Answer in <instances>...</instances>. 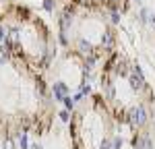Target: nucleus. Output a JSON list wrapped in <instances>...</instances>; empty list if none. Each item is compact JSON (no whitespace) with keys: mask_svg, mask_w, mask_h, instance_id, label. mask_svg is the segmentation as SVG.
<instances>
[{"mask_svg":"<svg viewBox=\"0 0 155 149\" xmlns=\"http://www.w3.org/2000/svg\"><path fill=\"white\" fill-rule=\"evenodd\" d=\"M101 95L116 122L130 126L137 135L151 120L153 89L149 87L139 64L114 52L101 68Z\"/></svg>","mask_w":155,"mask_h":149,"instance_id":"2","label":"nucleus"},{"mask_svg":"<svg viewBox=\"0 0 155 149\" xmlns=\"http://www.w3.org/2000/svg\"><path fill=\"white\" fill-rule=\"evenodd\" d=\"M0 149H19L17 137L12 133H8L6 128H2V126H0Z\"/></svg>","mask_w":155,"mask_h":149,"instance_id":"7","label":"nucleus"},{"mask_svg":"<svg viewBox=\"0 0 155 149\" xmlns=\"http://www.w3.org/2000/svg\"><path fill=\"white\" fill-rule=\"evenodd\" d=\"M58 41L68 54L81 60L85 71H91L97 62H106L116 52L118 37L106 11L66 2L58 15Z\"/></svg>","mask_w":155,"mask_h":149,"instance_id":"3","label":"nucleus"},{"mask_svg":"<svg viewBox=\"0 0 155 149\" xmlns=\"http://www.w3.org/2000/svg\"><path fill=\"white\" fill-rule=\"evenodd\" d=\"M71 4L83 6V8H97V11L110 12H126L130 2L128 0H68Z\"/></svg>","mask_w":155,"mask_h":149,"instance_id":"6","label":"nucleus"},{"mask_svg":"<svg viewBox=\"0 0 155 149\" xmlns=\"http://www.w3.org/2000/svg\"><path fill=\"white\" fill-rule=\"evenodd\" d=\"M116 118L110 112L101 93H91L74 106L68 120V135L72 149H114Z\"/></svg>","mask_w":155,"mask_h":149,"instance_id":"5","label":"nucleus"},{"mask_svg":"<svg viewBox=\"0 0 155 149\" xmlns=\"http://www.w3.org/2000/svg\"><path fill=\"white\" fill-rule=\"evenodd\" d=\"M54 120V95L41 73L0 44V126L15 137H46Z\"/></svg>","mask_w":155,"mask_h":149,"instance_id":"1","label":"nucleus"},{"mask_svg":"<svg viewBox=\"0 0 155 149\" xmlns=\"http://www.w3.org/2000/svg\"><path fill=\"white\" fill-rule=\"evenodd\" d=\"M2 46L11 54L29 62L37 73H46L56 58V39L41 17L27 6L8 2L2 11Z\"/></svg>","mask_w":155,"mask_h":149,"instance_id":"4","label":"nucleus"}]
</instances>
